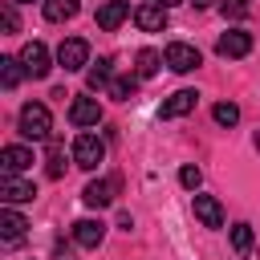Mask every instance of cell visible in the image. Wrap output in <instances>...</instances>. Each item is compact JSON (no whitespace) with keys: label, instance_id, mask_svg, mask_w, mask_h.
<instances>
[{"label":"cell","instance_id":"1","mask_svg":"<svg viewBox=\"0 0 260 260\" xmlns=\"http://www.w3.org/2000/svg\"><path fill=\"white\" fill-rule=\"evenodd\" d=\"M49 130H53V114H49V106H41V102L20 106V134H24V138L41 142V138H49Z\"/></svg>","mask_w":260,"mask_h":260},{"label":"cell","instance_id":"2","mask_svg":"<svg viewBox=\"0 0 260 260\" xmlns=\"http://www.w3.org/2000/svg\"><path fill=\"white\" fill-rule=\"evenodd\" d=\"M102 158H106V142H102L98 134H77V138H73V162H77V167L93 171Z\"/></svg>","mask_w":260,"mask_h":260},{"label":"cell","instance_id":"3","mask_svg":"<svg viewBox=\"0 0 260 260\" xmlns=\"http://www.w3.org/2000/svg\"><path fill=\"white\" fill-rule=\"evenodd\" d=\"M162 61L175 69V73H191V69H199V49L195 45H187V41H171L167 45V53H162Z\"/></svg>","mask_w":260,"mask_h":260},{"label":"cell","instance_id":"4","mask_svg":"<svg viewBox=\"0 0 260 260\" xmlns=\"http://www.w3.org/2000/svg\"><path fill=\"white\" fill-rule=\"evenodd\" d=\"M85 61H89V45H85L81 37H69V41H61V45H57V65H61L65 73L85 69Z\"/></svg>","mask_w":260,"mask_h":260},{"label":"cell","instance_id":"5","mask_svg":"<svg viewBox=\"0 0 260 260\" xmlns=\"http://www.w3.org/2000/svg\"><path fill=\"white\" fill-rule=\"evenodd\" d=\"M191 211L203 228H223V203L215 195H191Z\"/></svg>","mask_w":260,"mask_h":260},{"label":"cell","instance_id":"6","mask_svg":"<svg viewBox=\"0 0 260 260\" xmlns=\"http://www.w3.org/2000/svg\"><path fill=\"white\" fill-rule=\"evenodd\" d=\"M215 53H219V57H248V53H252V32H244V28L223 32V37L215 41Z\"/></svg>","mask_w":260,"mask_h":260},{"label":"cell","instance_id":"7","mask_svg":"<svg viewBox=\"0 0 260 260\" xmlns=\"http://www.w3.org/2000/svg\"><path fill=\"white\" fill-rule=\"evenodd\" d=\"M20 61H24V73H28V77H45V73H49V49H45L41 41H28V45L20 49Z\"/></svg>","mask_w":260,"mask_h":260},{"label":"cell","instance_id":"8","mask_svg":"<svg viewBox=\"0 0 260 260\" xmlns=\"http://www.w3.org/2000/svg\"><path fill=\"white\" fill-rule=\"evenodd\" d=\"M69 122H73V126H98V122H102L98 98H73V102H69Z\"/></svg>","mask_w":260,"mask_h":260},{"label":"cell","instance_id":"9","mask_svg":"<svg viewBox=\"0 0 260 260\" xmlns=\"http://www.w3.org/2000/svg\"><path fill=\"white\" fill-rule=\"evenodd\" d=\"M32 195H37V187H32L28 179H16V175H4V179H0V199H4L8 207H12V203H28Z\"/></svg>","mask_w":260,"mask_h":260},{"label":"cell","instance_id":"10","mask_svg":"<svg viewBox=\"0 0 260 260\" xmlns=\"http://www.w3.org/2000/svg\"><path fill=\"white\" fill-rule=\"evenodd\" d=\"M134 24L142 32H162L167 28V8L162 4H142V8H134Z\"/></svg>","mask_w":260,"mask_h":260},{"label":"cell","instance_id":"11","mask_svg":"<svg viewBox=\"0 0 260 260\" xmlns=\"http://www.w3.org/2000/svg\"><path fill=\"white\" fill-rule=\"evenodd\" d=\"M195 102H199V93H195V89H179V93H171V98L162 102L158 118H183V114H191V110H195Z\"/></svg>","mask_w":260,"mask_h":260},{"label":"cell","instance_id":"12","mask_svg":"<svg viewBox=\"0 0 260 260\" xmlns=\"http://www.w3.org/2000/svg\"><path fill=\"white\" fill-rule=\"evenodd\" d=\"M126 16H130V4H126V0H106V4L98 8V28L114 32V28H118Z\"/></svg>","mask_w":260,"mask_h":260},{"label":"cell","instance_id":"13","mask_svg":"<svg viewBox=\"0 0 260 260\" xmlns=\"http://www.w3.org/2000/svg\"><path fill=\"white\" fill-rule=\"evenodd\" d=\"M28 162H32L28 146H4L0 150V171L4 175H20V171H28Z\"/></svg>","mask_w":260,"mask_h":260},{"label":"cell","instance_id":"14","mask_svg":"<svg viewBox=\"0 0 260 260\" xmlns=\"http://www.w3.org/2000/svg\"><path fill=\"white\" fill-rule=\"evenodd\" d=\"M114 191H118V179H93V183H85L81 199H85L89 207H106V203L114 199Z\"/></svg>","mask_w":260,"mask_h":260},{"label":"cell","instance_id":"15","mask_svg":"<svg viewBox=\"0 0 260 260\" xmlns=\"http://www.w3.org/2000/svg\"><path fill=\"white\" fill-rule=\"evenodd\" d=\"M73 240H77L81 248H98V244L106 240V223H102V219H77V223H73Z\"/></svg>","mask_w":260,"mask_h":260},{"label":"cell","instance_id":"16","mask_svg":"<svg viewBox=\"0 0 260 260\" xmlns=\"http://www.w3.org/2000/svg\"><path fill=\"white\" fill-rule=\"evenodd\" d=\"M24 228H28V219L4 203V211H0V232H4V240H8V244H16V240L24 236Z\"/></svg>","mask_w":260,"mask_h":260},{"label":"cell","instance_id":"17","mask_svg":"<svg viewBox=\"0 0 260 260\" xmlns=\"http://www.w3.org/2000/svg\"><path fill=\"white\" fill-rule=\"evenodd\" d=\"M41 4H45V20H53V24L77 16V0H41Z\"/></svg>","mask_w":260,"mask_h":260},{"label":"cell","instance_id":"18","mask_svg":"<svg viewBox=\"0 0 260 260\" xmlns=\"http://www.w3.org/2000/svg\"><path fill=\"white\" fill-rule=\"evenodd\" d=\"M20 77H24V61L20 57H0V81H4V89H16Z\"/></svg>","mask_w":260,"mask_h":260},{"label":"cell","instance_id":"19","mask_svg":"<svg viewBox=\"0 0 260 260\" xmlns=\"http://www.w3.org/2000/svg\"><path fill=\"white\" fill-rule=\"evenodd\" d=\"M110 65H114V61H110V57H102V61L85 73V85H89V89H110V81H114V77H110V73H114Z\"/></svg>","mask_w":260,"mask_h":260},{"label":"cell","instance_id":"20","mask_svg":"<svg viewBox=\"0 0 260 260\" xmlns=\"http://www.w3.org/2000/svg\"><path fill=\"white\" fill-rule=\"evenodd\" d=\"M158 61H162V57H158L154 49H142L138 61H134V73H138V77H154V73H158Z\"/></svg>","mask_w":260,"mask_h":260},{"label":"cell","instance_id":"21","mask_svg":"<svg viewBox=\"0 0 260 260\" xmlns=\"http://www.w3.org/2000/svg\"><path fill=\"white\" fill-rule=\"evenodd\" d=\"M211 114H215L219 126H236V122H240V106H236V102H219Z\"/></svg>","mask_w":260,"mask_h":260},{"label":"cell","instance_id":"22","mask_svg":"<svg viewBox=\"0 0 260 260\" xmlns=\"http://www.w3.org/2000/svg\"><path fill=\"white\" fill-rule=\"evenodd\" d=\"M45 171H49V179H61V175H65V150H61L57 142L49 146V167H45Z\"/></svg>","mask_w":260,"mask_h":260},{"label":"cell","instance_id":"23","mask_svg":"<svg viewBox=\"0 0 260 260\" xmlns=\"http://www.w3.org/2000/svg\"><path fill=\"white\" fill-rule=\"evenodd\" d=\"M232 248L236 252H248L252 248V223H236L232 228Z\"/></svg>","mask_w":260,"mask_h":260},{"label":"cell","instance_id":"24","mask_svg":"<svg viewBox=\"0 0 260 260\" xmlns=\"http://www.w3.org/2000/svg\"><path fill=\"white\" fill-rule=\"evenodd\" d=\"M110 98H118V102L134 98V77H114L110 81Z\"/></svg>","mask_w":260,"mask_h":260},{"label":"cell","instance_id":"25","mask_svg":"<svg viewBox=\"0 0 260 260\" xmlns=\"http://www.w3.org/2000/svg\"><path fill=\"white\" fill-rule=\"evenodd\" d=\"M219 8H223V16H228V20H244V16L252 12V4H248V0H223Z\"/></svg>","mask_w":260,"mask_h":260},{"label":"cell","instance_id":"26","mask_svg":"<svg viewBox=\"0 0 260 260\" xmlns=\"http://www.w3.org/2000/svg\"><path fill=\"white\" fill-rule=\"evenodd\" d=\"M179 183H183L187 191H195V187L203 183V171H199V167H183V171H179Z\"/></svg>","mask_w":260,"mask_h":260},{"label":"cell","instance_id":"27","mask_svg":"<svg viewBox=\"0 0 260 260\" xmlns=\"http://www.w3.org/2000/svg\"><path fill=\"white\" fill-rule=\"evenodd\" d=\"M0 24H4V32H16L20 28V20H16V8H12V0L0 8Z\"/></svg>","mask_w":260,"mask_h":260},{"label":"cell","instance_id":"28","mask_svg":"<svg viewBox=\"0 0 260 260\" xmlns=\"http://www.w3.org/2000/svg\"><path fill=\"white\" fill-rule=\"evenodd\" d=\"M154 4H162V8H175V4H183V0H154Z\"/></svg>","mask_w":260,"mask_h":260},{"label":"cell","instance_id":"29","mask_svg":"<svg viewBox=\"0 0 260 260\" xmlns=\"http://www.w3.org/2000/svg\"><path fill=\"white\" fill-rule=\"evenodd\" d=\"M191 4H195V8H207V4H215V0H191Z\"/></svg>","mask_w":260,"mask_h":260},{"label":"cell","instance_id":"30","mask_svg":"<svg viewBox=\"0 0 260 260\" xmlns=\"http://www.w3.org/2000/svg\"><path fill=\"white\" fill-rule=\"evenodd\" d=\"M12 4H32V0H12Z\"/></svg>","mask_w":260,"mask_h":260},{"label":"cell","instance_id":"31","mask_svg":"<svg viewBox=\"0 0 260 260\" xmlns=\"http://www.w3.org/2000/svg\"><path fill=\"white\" fill-rule=\"evenodd\" d=\"M244 260H256V256H248V252H244Z\"/></svg>","mask_w":260,"mask_h":260},{"label":"cell","instance_id":"32","mask_svg":"<svg viewBox=\"0 0 260 260\" xmlns=\"http://www.w3.org/2000/svg\"><path fill=\"white\" fill-rule=\"evenodd\" d=\"M256 150H260V134H256Z\"/></svg>","mask_w":260,"mask_h":260}]
</instances>
